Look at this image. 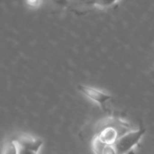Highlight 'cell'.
<instances>
[{
	"mask_svg": "<svg viewBox=\"0 0 154 154\" xmlns=\"http://www.w3.org/2000/svg\"><path fill=\"white\" fill-rule=\"evenodd\" d=\"M103 154H117L115 145H106Z\"/></svg>",
	"mask_w": 154,
	"mask_h": 154,
	"instance_id": "cell-8",
	"label": "cell"
},
{
	"mask_svg": "<svg viewBox=\"0 0 154 154\" xmlns=\"http://www.w3.org/2000/svg\"><path fill=\"white\" fill-rule=\"evenodd\" d=\"M79 2H81V3H88V2H93L94 0H77Z\"/></svg>",
	"mask_w": 154,
	"mask_h": 154,
	"instance_id": "cell-11",
	"label": "cell"
},
{
	"mask_svg": "<svg viewBox=\"0 0 154 154\" xmlns=\"http://www.w3.org/2000/svg\"><path fill=\"white\" fill-rule=\"evenodd\" d=\"M96 135L106 145H114L120 138L117 130L113 126L105 128Z\"/></svg>",
	"mask_w": 154,
	"mask_h": 154,
	"instance_id": "cell-4",
	"label": "cell"
},
{
	"mask_svg": "<svg viewBox=\"0 0 154 154\" xmlns=\"http://www.w3.org/2000/svg\"><path fill=\"white\" fill-rule=\"evenodd\" d=\"M79 88L87 97H88L92 101L97 103L102 107L104 106L105 103H106L108 100H110L112 98L110 95H108L99 89H97V88H91L88 86L79 85Z\"/></svg>",
	"mask_w": 154,
	"mask_h": 154,
	"instance_id": "cell-2",
	"label": "cell"
},
{
	"mask_svg": "<svg viewBox=\"0 0 154 154\" xmlns=\"http://www.w3.org/2000/svg\"><path fill=\"white\" fill-rule=\"evenodd\" d=\"M106 144H105L97 135H95L92 141V150L95 154H103L104 149Z\"/></svg>",
	"mask_w": 154,
	"mask_h": 154,
	"instance_id": "cell-5",
	"label": "cell"
},
{
	"mask_svg": "<svg viewBox=\"0 0 154 154\" xmlns=\"http://www.w3.org/2000/svg\"><path fill=\"white\" fill-rule=\"evenodd\" d=\"M3 154H18V148L15 142H11L4 148Z\"/></svg>",
	"mask_w": 154,
	"mask_h": 154,
	"instance_id": "cell-7",
	"label": "cell"
},
{
	"mask_svg": "<svg viewBox=\"0 0 154 154\" xmlns=\"http://www.w3.org/2000/svg\"><path fill=\"white\" fill-rule=\"evenodd\" d=\"M26 2L30 6H32V7H37L41 4V0H26Z\"/></svg>",
	"mask_w": 154,
	"mask_h": 154,
	"instance_id": "cell-10",
	"label": "cell"
},
{
	"mask_svg": "<svg viewBox=\"0 0 154 154\" xmlns=\"http://www.w3.org/2000/svg\"><path fill=\"white\" fill-rule=\"evenodd\" d=\"M17 148H18V154H38L36 153V152H34L30 151V150H27V149H25L23 147L18 146V145H17Z\"/></svg>",
	"mask_w": 154,
	"mask_h": 154,
	"instance_id": "cell-9",
	"label": "cell"
},
{
	"mask_svg": "<svg viewBox=\"0 0 154 154\" xmlns=\"http://www.w3.org/2000/svg\"><path fill=\"white\" fill-rule=\"evenodd\" d=\"M145 134V129L132 130L121 136L114 144L117 154H128L133 151L140 143L142 137Z\"/></svg>",
	"mask_w": 154,
	"mask_h": 154,
	"instance_id": "cell-1",
	"label": "cell"
},
{
	"mask_svg": "<svg viewBox=\"0 0 154 154\" xmlns=\"http://www.w3.org/2000/svg\"><path fill=\"white\" fill-rule=\"evenodd\" d=\"M15 143L18 146L23 147L27 150H30L32 152H34L36 153H39L40 150L42 149V146L43 144V142L40 139L33 138L30 135H25L18 138L14 141Z\"/></svg>",
	"mask_w": 154,
	"mask_h": 154,
	"instance_id": "cell-3",
	"label": "cell"
},
{
	"mask_svg": "<svg viewBox=\"0 0 154 154\" xmlns=\"http://www.w3.org/2000/svg\"><path fill=\"white\" fill-rule=\"evenodd\" d=\"M118 1L119 0H94L93 4L99 7L106 8V7H111L112 5L116 4Z\"/></svg>",
	"mask_w": 154,
	"mask_h": 154,
	"instance_id": "cell-6",
	"label": "cell"
}]
</instances>
